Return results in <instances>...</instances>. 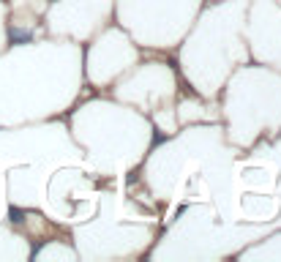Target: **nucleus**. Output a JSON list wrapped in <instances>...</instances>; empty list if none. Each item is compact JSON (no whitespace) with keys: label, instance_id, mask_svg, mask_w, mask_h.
Instances as JSON below:
<instances>
[{"label":"nucleus","instance_id":"obj_1","mask_svg":"<svg viewBox=\"0 0 281 262\" xmlns=\"http://www.w3.org/2000/svg\"><path fill=\"white\" fill-rule=\"evenodd\" d=\"M11 221H17V224H19V221H22V211H17V207H11Z\"/></svg>","mask_w":281,"mask_h":262},{"label":"nucleus","instance_id":"obj_2","mask_svg":"<svg viewBox=\"0 0 281 262\" xmlns=\"http://www.w3.org/2000/svg\"><path fill=\"white\" fill-rule=\"evenodd\" d=\"M11 38H14V41H28V33H11Z\"/></svg>","mask_w":281,"mask_h":262}]
</instances>
